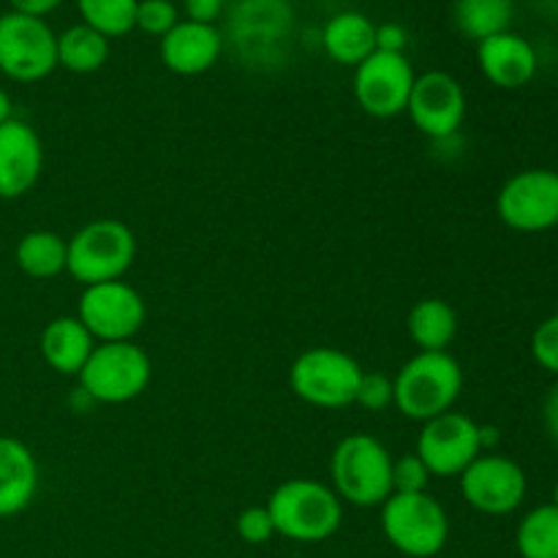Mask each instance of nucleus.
Instances as JSON below:
<instances>
[{"mask_svg": "<svg viewBox=\"0 0 558 558\" xmlns=\"http://www.w3.org/2000/svg\"><path fill=\"white\" fill-rule=\"evenodd\" d=\"M276 534L292 543H325L343 523V501L330 485L311 477H294L278 485L267 499Z\"/></svg>", "mask_w": 558, "mask_h": 558, "instance_id": "nucleus-1", "label": "nucleus"}, {"mask_svg": "<svg viewBox=\"0 0 558 558\" xmlns=\"http://www.w3.org/2000/svg\"><path fill=\"white\" fill-rule=\"evenodd\" d=\"M392 407L414 423L452 412L463 392V368L450 352H417L392 376Z\"/></svg>", "mask_w": 558, "mask_h": 558, "instance_id": "nucleus-2", "label": "nucleus"}, {"mask_svg": "<svg viewBox=\"0 0 558 558\" xmlns=\"http://www.w3.org/2000/svg\"><path fill=\"white\" fill-rule=\"evenodd\" d=\"M338 499L352 507H381L392 494V456L376 436L349 434L330 456Z\"/></svg>", "mask_w": 558, "mask_h": 558, "instance_id": "nucleus-3", "label": "nucleus"}, {"mask_svg": "<svg viewBox=\"0 0 558 558\" xmlns=\"http://www.w3.org/2000/svg\"><path fill=\"white\" fill-rule=\"evenodd\" d=\"M136 259V234L118 218H96L69 240V272L82 287L123 281Z\"/></svg>", "mask_w": 558, "mask_h": 558, "instance_id": "nucleus-4", "label": "nucleus"}, {"mask_svg": "<svg viewBox=\"0 0 558 558\" xmlns=\"http://www.w3.org/2000/svg\"><path fill=\"white\" fill-rule=\"evenodd\" d=\"M363 365L336 347H314L298 354L289 368V387L303 403L316 409H347L357 401Z\"/></svg>", "mask_w": 558, "mask_h": 558, "instance_id": "nucleus-5", "label": "nucleus"}, {"mask_svg": "<svg viewBox=\"0 0 558 558\" xmlns=\"http://www.w3.org/2000/svg\"><path fill=\"white\" fill-rule=\"evenodd\" d=\"M381 532L398 554L409 558H434L447 548L450 518L436 496L390 494L381 505Z\"/></svg>", "mask_w": 558, "mask_h": 558, "instance_id": "nucleus-6", "label": "nucleus"}, {"mask_svg": "<svg viewBox=\"0 0 558 558\" xmlns=\"http://www.w3.org/2000/svg\"><path fill=\"white\" fill-rule=\"evenodd\" d=\"M150 379V354L134 341L96 343L85 368L80 371V390L93 403L118 407V403H131L145 396Z\"/></svg>", "mask_w": 558, "mask_h": 558, "instance_id": "nucleus-7", "label": "nucleus"}, {"mask_svg": "<svg viewBox=\"0 0 558 558\" xmlns=\"http://www.w3.org/2000/svg\"><path fill=\"white\" fill-rule=\"evenodd\" d=\"M58 69V33L44 16L9 9L0 14V74L33 85Z\"/></svg>", "mask_w": 558, "mask_h": 558, "instance_id": "nucleus-8", "label": "nucleus"}, {"mask_svg": "<svg viewBox=\"0 0 558 558\" xmlns=\"http://www.w3.org/2000/svg\"><path fill=\"white\" fill-rule=\"evenodd\" d=\"M76 319L87 327L96 343L134 341L147 322V303L125 281L93 283L82 289Z\"/></svg>", "mask_w": 558, "mask_h": 558, "instance_id": "nucleus-9", "label": "nucleus"}, {"mask_svg": "<svg viewBox=\"0 0 558 558\" xmlns=\"http://www.w3.org/2000/svg\"><path fill=\"white\" fill-rule=\"evenodd\" d=\"M496 216L515 232L537 234L558 227V172L523 169L496 194Z\"/></svg>", "mask_w": 558, "mask_h": 558, "instance_id": "nucleus-10", "label": "nucleus"}, {"mask_svg": "<svg viewBox=\"0 0 558 558\" xmlns=\"http://www.w3.org/2000/svg\"><path fill=\"white\" fill-rule=\"evenodd\" d=\"M229 33L243 63L254 69L278 63L292 33V9L287 0H240L229 16Z\"/></svg>", "mask_w": 558, "mask_h": 558, "instance_id": "nucleus-11", "label": "nucleus"}, {"mask_svg": "<svg viewBox=\"0 0 558 558\" xmlns=\"http://www.w3.org/2000/svg\"><path fill=\"white\" fill-rule=\"evenodd\" d=\"M414 80L417 74L407 54L376 49L354 69V101L371 118L392 120L407 112Z\"/></svg>", "mask_w": 558, "mask_h": 558, "instance_id": "nucleus-12", "label": "nucleus"}, {"mask_svg": "<svg viewBox=\"0 0 558 558\" xmlns=\"http://www.w3.org/2000/svg\"><path fill=\"white\" fill-rule=\"evenodd\" d=\"M417 452L430 477H461L480 456V423L463 412H445L423 423L417 436Z\"/></svg>", "mask_w": 558, "mask_h": 558, "instance_id": "nucleus-13", "label": "nucleus"}, {"mask_svg": "<svg viewBox=\"0 0 558 558\" xmlns=\"http://www.w3.org/2000/svg\"><path fill=\"white\" fill-rule=\"evenodd\" d=\"M458 480L463 501L483 515H510L523 505L529 490L521 463L499 452H483Z\"/></svg>", "mask_w": 558, "mask_h": 558, "instance_id": "nucleus-14", "label": "nucleus"}, {"mask_svg": "<svg viewBox=\"0 0 558 558\" xmlns=\"http://www.w3.org/2000/svg\"><path fill=\"white\" fill-rule=\"evenodd\" d=\"M407 112L428 140H452L466 120V93L447 71H425L414 80Z\"/></svg>", "mask_w": 558, "mask_h": 558, "instance_id": "nucleus-15", "label": "nucleus"}, {"mask_svg": "<svg viewBox=\"0 0 558 558\" xmlns=\"http://www.w3.org/2000/svg\"><path fill=\"white\" fill-rule=\"evenodd\" d=\"M44 172V142L31 123L11 118L0 123V199H22Z\"/></svg>", "mask_w": 558, "mask_h": 558, "instance_id": "nucleus-16", "label": "nucleus"}, {"mask_svg": "<svg viewBox=\"0 0 558 558\" xmlns=\"http://www.w3.org/2000/svg\"><path fill=\"white\" fill-rule=\"evenodd\" d=\"M223 52V33L216 25L180 20L158 44L161 63L178 76H199L218 63Z\"/></svg>", "mask_w": 558, "mask_h": 558, "instance_id": "nucleus-17", "label": "nucleus"}, {"mask_svg": "<svg viewBox=\"0 0 558 558\" xmlns=\"http://www.w3.org/2000/svg\"><path fill=\"white\" fill-rule=\"evenodd\" d=\"M477 63L485 80L499 90H521L537 74V52L518 33L505 31L477 44Z\"/></svg>", "mask_w": 558, "mask_h": 558, "instance_id": "nucleus-18", "label": "nucleus"}, {"mask_svg": "<svg viewBox=\"0 0 558 558\" xmlns=\"http://www.w3.org/2000/svg\"><path fill=\"white\" fill-rule=\"evenodd\" d=\"M41 485V469L31 447L0 434V521L25 512Z\"/></svg>", "mask_w": 558, "mask_h": 558, "instance_id": "nucleus-19", "label": "nucleus"}, {"mask_svg": "<svg viewBox=\"0 0 558 558\" xmlns=\"http://www.w3.org/2000/svg\"><path fill=\"white\" fill-rule=\"evenodd\" d=\"M93 349H96V338L76 316H58L47 322L38 336V352L44 363L60 376H80Z\"/></svg>", "mask_w": 558, "mask_h": 558, "instance_id": "nucleus-20", "label": "nucleus"}, {"mask_svg": "<svg viewBox=\"0 0 558 558\" xmlns=\"http://www.w3.org/2000/svg\"><path fill=\"white\" fill-rule=\"evenodd\" d=\"M322 47L338 65L357 69L376 52V22L360 11H338L322 27Z\"/></svg>", "mask_w": 558, "mask_h": 558, "instance_id": "nucleus-21", "label": "nucleus"}, {"mask_svg": "<svg viewBox=\"0 0 558 558\" xmlns=\"http://www.w3.org/2000/svg\"><path fill=\"white\" fill-rule=\"evenodd\" d=\"M407 332L420 352H447L458 336V314L447 300L425 298L407 316Z\"/></svg>", "mask_w": 558, "mask_h": 558, "instance_id": "nucleus-22", "label": "nucleus"}, {"mask_svg": "<svg viewBox=\"0 0 558 558\" xmlns=\"http://www.w3.org/2000/svg\"><path fill=\"white\" fill-rule=\"evenodd\" d=\"M14 262L20 272L33 281H52L69 265V240L52 229H33L20 238L14 248Z\"/></svg>", "mask_w": 558, "mask_h": 558, "instance_id": "nucleus-23", "label": "nucleus"}, {"mask_svg": "<svg viewBox=\"0 0 558 558\" xmlns=\"http://www.w3.org/2000/svg\"><path fill=\"white\" fill-rule=\"evenodd\" d=\"M515 20V0H456L452 22L469 41H485L510 31Z\"/></svg>", "mask_w": 558, "mask_h": 558, "instance_id": "nucleus-24", "label": "nucleus"}, {"mask_svg": "<svg viewBox=\"0 0 558 558\" xmlns=\"http://www.w3.org/2000/svg\"><path fill=\"white\" fill-rule=\"evenodd\" d=\"M109 60V38L87 25H71L58 36V69L71 74H96Z\"/></svg>", "mask_w": 558, "mask_h": 558, "instance_id": "nucleus-25", "label": "nucleus"}, {"mask_svg": "<svg viewBox=\"0 0 558 558\" xmlns=\"http://www.w3.org/2000/svg\"><path fill=\"white\" fill-rule=\"evenodd\" d=\"M515 545L521 558H558V507L539 505L518 523Z\"/></svg>", "mask_w": 558, "mask_h": 558, "instance_id": "nucleus-26", "label": "nucleus"}, {"mask_svg": "<svg viewBox=\"0 0 558 558\" xmlns=\"http://www.w3.org/2000/svg\"><path fill=\"white\" fill-rule=\"evenodd\" d=\"M140 0H76L82 25L93 27L107 38H120L136 27Z\"/></svg>", "mask_w": 558, "mask_h": 558, "instance_id": "nucleus-27", "label": "nucleus"}, {"mask_svg": "<svg viewBox=\"0 0 558 558\" xmlns=\"http://www.w3.org/2000/svg\"><path fill=\"white\" fill-rule=\"evenodd\" d=\"M180 22V11L172 0H140L136 5V27L147 36L163 38Z\"/></svg>", "mask_w": 558, "mask_h": 558, "instance_id": "nucleus-28", "label": "nucleus"}, {"mask_svg": "<svg viewBox=\"0 0 558 558\" xmlns=\"http://www.w3.org/2000/svg\"><path fill=\"white\" fill-rule=\"evenodd\" d=\"M430 472L417 452L392 458V494H425Z\"/></svg>", "mask_w": 558, "mask_h": 558, "instance_id": "nucleus-29", "label": "nucleus"}, {"mask_svg": "<svg viewBox=\"0 0 558 558\" xmlns=\"http://www.w3.org/2000/svg\"><path fill=\"white\" fill-rule=\"evenodd\" d=\"M532 357L539 368L558 376V314L537 325L532 336Z\"/></svg>", "mask_w": 558, "mask_h": 558, "instance_id": "nucleus-30", "label": "nucleus"}, {"mask_svg": "<svg viewBox=\"0 0 558 558\" xmlns=\"http://www.w3.org/2000/svg\"><path fill=\"white\" fill-rule=\"evenodd\" d=\"M396 401V390H392V379L379 371H365L363 381H360L357 390V407H363L365 412H385L387 407H392Z\"/></svg>", "mask_w": 558, "mask_h": 558, "instance_id": "nucleus-31", "label": "nucleus"}, {"mask_svg": "<svg viewBox=\"0 0 558 558\" xmlns=\"http://www.w3.org/2000/svg\"><path fill=\"white\" fill-rule=\"evenodd\" d=\"M234 526H238L240 539L248 545H265L276 537V526H272L267 507H245L238 515V521H234Z\"/></svg>", "mask_w": 558, "mask_h": 558, "instance_id": "nucleus-32", "label": "nucleus"}, {"mask_svg": "<svg viewBox=\"0 0 558 558\" xmlns=\"http://www.w3.org/2000/svg\"><path fill=\"white\" fill-rule=\"evenodd\" d=\"M407 44H409V33L403 25H398V22L376 25V49H381V52L407 54L403 52V49H407Z\"/></svg>", "mask_w": 558, "mask_h": 558, "instance_id": "nucleus-33", "label": "nucleus"}, {"mask_svg": "<svg viewBox=\"0 0 558 558\" xmlns=\"http://www.w3.org/2000/svg\"><path fill=\"white\" fill-rule=\"evenodd\" d=\"M185 20L202 22V25H216L223 14V0H183Z\"/></svg>", "mask_w": 558, "mask_h": 558, "instance_id": "nucleus-34", "label": "nucleus"}, {"mask_svg": "<svg viewBox=\"0 0 558 558\" xmlns=\"http://www.w3.org/2000/svg\"><path fill=\"white\" fill-rule=\"evenodd\" d=\"M543 425L545 430H548L550 439L558 445V381L550 387L548 396H545L543 401Z\"/></svg>", "mask_w": 558, "mask_h": 558, "instance_id": "nucleus-35", "label": "nucleus"}, {"mask_svg": "<svg viewBox=\"0 0 558 558\" xmlns=\"http://www.w3.org/2000/svg\"><path fill=\"white\" fill-rule=\"evenodd\" d=\"M11 9L22 11V14H33V16H47L52 14L54 9L65 3V0H9Z\"/></svg>", "mask_w": 558, "mask_h": 558, "instance_id": "nucleus-36", "label": "nucleus"}, {"mask_svg": "<svg viewBox=\"0 0 558 558\" xmlns=\"http://www.w3.org/2000/svg\"><path fill=\"white\" fill-rule=\"evenodd\" d=\"M499 439V428H494V425H480V445H483V452H494Z\"/></svg>", "mask_w": 558, "mask_h": 558, "instance_id": "nucleus-37", "label": "nucleus"}, {"mask_svg": "<svg viewBox=\"0 0 558 558\" xmlns=\"http://www.w3.org/2000/svg\"><path fill=\"white\" fill-rule=\"evenodd\" d=\"M11 118H14V104H11L9 90L0 85V123H5V120H11Z\"/></svg>", "mask_w": 558, "mask_h": 558, "instance_id": "nucleus-38", "label": "nucleus"}, {"mask_svg": "<svg viewBox=\"0 0 558 558\" xmlns=\"http://www.w3.org/2000/svg\"><path fill=\"white\" fill-rule=\"evenodd\" d=\"M550 505H556V507H558V483L554 485V501H550Z\"/></svg>", "mask_w": 558, "mask_h": 558, "instance_id": "nucleus-39", "label": "nucleus"}]
</instances>
